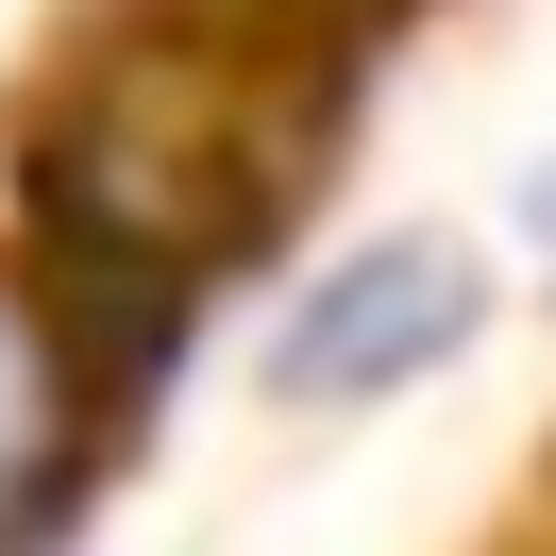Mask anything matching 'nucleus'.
<instances>
[{
    "mask_svg": "<svg viewBox=\"0 0 556 556\" xmlns=\"http://www.w3.org/2000/svg\"><path fill=\"white\" fill-rule=\"evenodd\" d=\"M522 237H540V253H556V169H522Z\"/></svg>",
    "mask_w": 556,
    "mask_h": 556,
    "instance_id": "nucleus-3",
    "label": "nucleus"
},
{
    "mask_svg": "<svg viewBox=\"0 0 556 556\" xmlns=\"http://www.w3.org/2000/svg\"><path fill=\"white\" fill-rule=\"evenodd\" d=\"M489 338V253L472 237H354L338 270L287 287L270 320V405H405L421 371H455V354Z\"/></svg>",
    "mask_w": 556,
    "mask_h": 556,
    "instance_id": "nucleus-1",
    "label": "nucleus"
},
{
    "mask_svg": "<svg viewBox=\"0 0 556 556\" xmlns=\"http://www.w3.org/2000/svg\"><path fill=\"white\" fill-rule=\"evenodd\" d=\"M118 388H136V354L17 253V270H0V556H51V540H68V506L102 489Z\"/></svg>",
    "mask_w": 556,
    "mask_h": 556,
    "instance_id": "nucleus-2",
    "label": "nucleus"
}]
</instances>
